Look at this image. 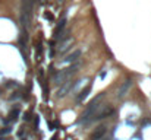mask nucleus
I'll list each match as a JSON object with an SVG mask.
<instances>
[{"label": "nucleus", "mask_w": 151, "mask_h": 140, "mask_svg": "<svg viewBox=\"0 0 151 140\" xmlns=\"http://www.w3.org/2000/svg\"><path fill=\"white\" fill-rule=\"evenodd\" d=\"M100 98H101V96H97V98H94V99H92L91 105H90V107L87 108V111H85L84 114H82V117H81L79 123H85L87 120H90V117H91V115H92V114H94V112L97 111V108H98V105H97V104H98Z\"/></svg>", "instance_id": "obj_1"}, {"label": "nucleus", "mask_w": 151, "mask_h": 140, "mask_svg": "<svg viewBox=\"0 0 151 140\" xmlns=\"http://www.w3.org/2000/svg\"><path fill=\"white\" fill-rule=\"evenodd\" d=\"M73 83H75V82H70V80H67V82H65V83L62 85V88L59 89V93H57V96H59V98H62V96H65L66 93H69V91H70V88L73 86Z\"/></svg>", "instance_id": "obj_2"}, {"label": "nucleus", "mask_w": 151, "mask_h": 140, "mask_svg": "<svg viewBox=\"0 0 151 140\" xmlns=\"http://www.w3.org/2000/svg\"><path fill=\"white\" fill-rule=\"evenodd\" d=\"M65 25H66V18H62V19L59 20L57 26H56V31H54V38H56V40H60V37H62V29L65 28Z\"/></svg>", "instance_id": "obj_3"}, {"label": "nucleus", "mask_w": 151, "mask_h": 140, "mask_svg": "<svg viewBox=\"0 0 151 140\" xmlns=\"http://www.w3.org/2000/svg\"><path fill=\"white\" fill-rule=\"evenodd\" d=\"M79 57H81V50H75L73 53H70L65 59V63H73V61H76Z\"/></svg>", "instance_id": "obj_4"}, {"label": "nucleus", "mask_w": 151, "mask_h": 140, "mask_svg": "<svg viewBox=\"0 0 151 140\" xmlns=\"http://www.w3.org/2000/svg\"><path fill=\"white\" fill-rule=\"evenodd\" d=\"M106 131H107V130H106V127H104V125L98 127V128H97V130H95V131L92 133V139H94V140L101 139V137H103V136L106 134Z\"/></svg>", "instance_id": "obj_5"}, {"label": "nucleus", "mask_w": 151, "mask_h": 140, "mask_svg": "<svg viewBox=\"0 0 151 140\" xmlns=\"http://www.w3.org/2000/svg\"><path fill=\"white\" fill-rule=\"evenodd\" d=\"M131 85H132V82H131V80H126V82H125V83H123V85H122V86H120V88H119L118 96H123V95H125V93L128 92V89H129V88H131Z\"/></svg>", "instance_id": "obj_6"}, {"label": "nucleus", "mask_w": 151, "mask_h": 140, "mask_svg": "<svg viewBox=\"0 0 151 140\" xmlns=\"http://www.w3.org/2000/svg\"><path fill=\"white\" fill-rule=\"evenodd\" d=\"M90 92H91V85H90V86H87V88H85L84 91H82V92H81L79 95H78L76 101H78V102H82V101H84L85 98L88 96V93H90Z\"/></svg>", "instance_id": "obj_7"}, {"label": "nucleus", "mask_w": 151, "mask_h": 140, "mask_svg": "<svg viewBox=\"0 0 151 140\" xmlns=\"http://www.w3.org/2000/svg\"><path fill=\"white\" fill-rule=\"evenodd\" d=\"M18 115H19V109H12L10 114H9V120L10 121H15L18 118Z\"/></svg>", "instance_id": "obj_8"}, {"label": "nucleus", "mask_w": 151, "mask_h": 140, "mask_svg": "<svg viewBox=\"0 0 151 140\" xmlns=\"http://www.w3.org/2000/svg\"><path fill=\"white\" fill-rule=\"evenodd\" d=\"M10 131H12V128H10V127H6V128L0 130V134H9Z\"/></svg>", "instance_id": "obj_9"}, {"label": "nucleus", "mask_w": 151, "mask_h": 140, "mask_svg": "<svg viewBox=\"0 0 151 140\" xmlns=\"http://www.w3.org/2000/svg\"><path fill=\"white\" fill-rule=\"evenodd\" d=\"M38 123H40V118H38V117H35V118H34V130H37V128H38Z\"/></svg>", "instance_id": "obj_10"}, {"label": "nucleus", "mask_w": 151, "mask_h": 140, "mask_svg": "<svg viewBox=\"0 0 151 140\" xmlns=\"http://www.w3.org/2000/svg\"><path fill=\"white\" fill-rule=\"evenodd\" d=\"M106 75H107V72L104 70V72H101L100 75H98V78H100V79H104V78H106Z\"/></svg>", "instance_id": "obj_11"}, {"label": "nucleus", "mask_w": 151, "mask_h": 140, "mask_svg": "<svg viewBox=\"0 0 151 140\" xmlns=\"http://www.w3.org/2000/svg\"><path fill=\"white\" fill-rule=\"evenodd\" d=\"M24 118H25V120H30V118H31V112H27V114H25V117H24Z\"/></svg>", "instance_id": "obj_12"}, {"label": "nucleus", "mask_w": 151, "mask_h": 140, "mask_svg": "<svg viewBox=\"0 0 151 140\" xmlns=\"http://www.w3.org/2000/svg\"><path fill=\"white\" fill-rule=\"evenodd\" d=\"M57 1H59V3H62V1H63V0H57Z\"/></svg>", "instance_id": "obj_13"}, {"label": "nucleus", "mask_w": 151, "mask_h": 140, "mask_svg": "<svg viewBox=\"0 0 151 140\" xmlns=\"http://www.w3.org/2000/svg\"><path fill=\"white\" fill-rule=\"evenodd\" d=\"M51 140H56V137H53V139H51Z\"/></svg>", "instance_id": "obj_14"}]
</instances>
